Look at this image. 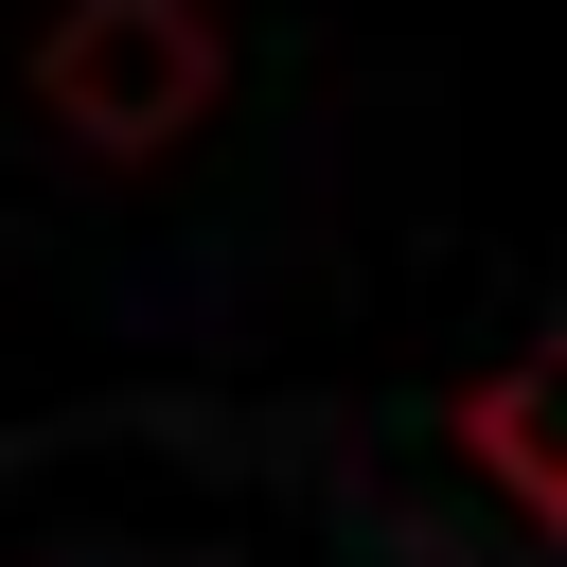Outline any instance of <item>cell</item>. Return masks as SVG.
<instances>
[{"label": "cell", "instance_id": "7a4b0ae2", "mask_svg": "<svg viewBox=\"0 0 567 567\" xmlns=\"http://www.w3.org/2000/svg\"><path fill=\"white\" fill-rule=\"evenodd\" d=\"M461 461H478L514 514L567 532V337H532V354H496V372L461 390Z\"/></svg>", "mask_w": 567, "mask_h": 567}, {"label": "cell", "instance_id": "6da1fadb", "mask_svg": "<svg viewBox=\"0 0 567 567\" xmlns=\"http://www.w3.org/2000/svg\"><path fill=\"white\" fill-rule=\"evenodd\" d=\"M213 89H230L213 0H53V35H35V106L89 159H177L213 124Z\"/></svg>", "mask_w": 567, "mask_h": 567}]
</instances>
